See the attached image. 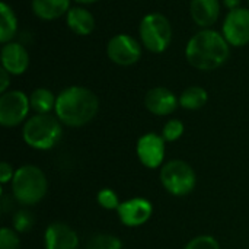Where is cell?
<instances>
[{
    "mask_svg": "<svg viewBox=\"0 0 249 249\" xmlns=\"http://www.w3.org/2000/svg\"><path fill=\"white\" fill-rule=\"evenodd\" d=\"M231 54V45L223 34L214 29H203L191 36L185 47L187 61L198 70H216L226 63Z\"/></svg>",
    "mask_w": 249,
    "mask_h": 249,
    "instance_id": "6da1fadb",
    "label": "cell"
},
{
    "mask_svg": "<svg viewBox=\"0 0 249 249\" xmlns=\"http://www.w3.org/2000/svg\"><path fill=\"white\" fill-rule=\"evenodd\" d=\"M99 111L98 96L85 86L63 89L55 102V117L69 127H82L90 123Z\"/></svg>",
    "mask_w": 249,
    "mask_h": 249,
    "instance_id": "7a4b0ae2",
    "label": "cell"
},
{
    "mask_svg": "<svg viewBox=\"0 0 249 249\" xmlns=\"http://www.w3.org/2000/svg\"><path fill=\"white\" fill-rule=\"evenodd\" d=\"M48 191V181L44 171L35 165H23L15 171L12 194L22 206H35L44 200Z\"/></svg>",
    "mask_w": 249,
    "mask_h": 249,
    "instance_id": "3957f363",
    "label": "cell"
},
{
    "mask_svg": "<svg viewBox=\"0 0 249 249\" xmlns=\"http://www.w3.org/2000/svg\"><path fill=\"white\" fill-rule=\"evenodd\" d=\"M63 136L60 120L51 114H35L25 121L22 128L23 142L35 150L53 149Z\"/></svg>",
    "mask_w": 249,
    "mask_h": 249,
    "instance_id": "277c9868",
    "label": "cell"
},
{
    "mask_svg": "<svg viewBox=\"0 0 249 249\" xmlns=\"http://www.w3.org/2000/svg\"><path fill=\"white\" fill-rule=\"evenodd\" d=\"M160 184L175 197H184L194 191L197 185V175L193 166L181 159H174L160 166Z\"/></svg>",
    "mask_w": 249,
    "mask_h": 249,
    "instance_id": "5b68a950",
    "label": "cell"
},
{
    "mask_svg": "<svg viewBox=\"0 0 249 249\" xmlns=\"http://www.w3.org/2000/svg\"><path fill=\"white\" fill-rule=\"evenodd\" d=\"M140 41L146 50L160 54L168 50L172 42V26L166 16L162 13L146 15L139 26Z\"/></svg>",
    "mask_w": 249,
    "mask_h": 249,
    "instance_id": "8992f818",
    "label": "cell"
},
{
    "mask_svg": "<svg viewBox=\"0 0 249 249\" xmlns=\"http://www.w3.org/2000/svg\"><path fill=\"white\" fill-rule=\"evenodd\" d=\"M31 109L29 96L22 90H7L0 96V124L6 128L22 124Z\"/></svg>",
    "mask_w": 249,
    "mask_h": 249,
    "instance_id": "52a82bcc",
    "label": "cell"
},
{
    "mask_svg": "<svg viewBox=\"0 0 249 249\" xmlns=\"http://www.w3.org/2000/svg\"><path fill=\"white\" fill-rule=\"evenodd\" d=\"M107 55L117 66H133L142 57V45L131 35L118 34L109 39L107 45Z\"/></svg>",
    "mask_w": 249,
    "mask_h": 249,
    "instance_id": "ba28073f",
    "label": "cell"
},
{
    "mask_svg": "<svg viewBox=\"0 0 249 249\" xmlns=\"http://www.w3.org/2000/svg\"><path fill=\"white\" fill-rule=\"evenodd\" d=\"M222 34L231 47L249 44V9L238 7L229 10L223 20Z\"/></svg>",
    "mask_w": 249,
    "mask_h": 249,
    "instance_id": "9c48e42d",
    "label": "cell"
},
{
    "mask_svg": "<svg viewBox=\"0 0 249 249\" xmlns=\"http://www.w3.org/2000/svg\"><path fill=\"white\" fill-rule=\"evenodd\" d=\"M165 139L162 134L146 133L136 144V153L140 163L149 169H156L163 165L165 159Z\"/></svg>",
    "mask_w": 249,
    "mask_h": 249,
    "instance_id": "30bf717a",
    "label": "cell"
},
{
    "mask_svg": "<svg viewBox=\"0 0 249 249\" xmlns=\"http://www.w3.org/2000/svg\"><path fill=\"white\" fill-rule=\"evenodd\" d=\"M117 214H118L120 222L124 226L140 228L150 220L153 214V206L147 198L133 197L120 204Z\"/></svg>",
    "mask_w": 249,
    "mask_h": 249,
    "instance_id": "8fae6325",
    "label": "cell"
},
{
    "mask_svg": "<svg viewBox=\"0 0 249 249\" xmlns=\"http://www.w3.org/2000/svg\"><path fill=\"white\" fill-rule=\"evenodd\" d=\"M80 241L76 231L63 222L51 223L44 233L45 249H79Z\"/></svg>",
    "mask_w": 249,
    "mask_h": 249,
    "instance_id": "7c38bea8",
    "label": "cell"
},
{
    "mask_svg": "<svg viewBox=\"0 0 249 249\" xmlns=\"http://www.w3.org/2000/svg\"><path fill=\"white\" fill-rule=\"evenodd\" d=\"M144 105L147 111L152 112L153 115L165 117V115H171L172 112H175V109L179 105V98H177V95L171 89L158 86V88L150 89L146 93Z\"/></svg>",
    "mask_w": 249,
    "mask_h": 249,
    "instance_id": "4fadbf2b",
    "label": "cell"
},
{
    "mask_svg": "<svg viewBox=\"0 0 249 249\" xmlns=\"http://www.w3.org/2000/svg\"><path fill=\"white\" fill-rule=\"evenodd\" d=\"M1 67L7 70L12 76L23 74L29 66V54L26 48L19 42H7L3 44L0 51Z\"/></svg>",
    "mask_w": 249,
    "mask_h": 249,
    "instance_id": "5bb4252c",
    "label": "cell"
},
{
    "mask_svg": "<svg viewBox=\"0 0 249 249\" xmlns=\"http://www.w3.org/2000/svg\"><path fill=\"white\" fill-rule=\"evenodd\" d=\"M190 10L193 20L207 29L214 25L220 16V0H191Z\"/></svg>",
    "mask_w": 249,
    "mask_h": 249,
    "instance_id": "9a60e30c",
    "label": "cell"
},
{
    "mask_svg": "<svg viewBox=\"0 0 249 249\" xmlns=\"http://www.w3.org/2000/svg\"><path fill=\"white\" fill-rule=\"evenodd\" d=\"M66 23L76 35H90L95 29V16L85 7H70L66 15Z\"/></svg>",
    "mask_w": 249,
    "mask_h": 249,
    "instance_id": "2e32d148",
    "label": "cell"
},
{
    "mask_svg": "<svg viewBox=\"0 0 249 249\" xmlns=\"http://www.w3.org/2000/svg\"><path fill=\"white\" fill-rule=\"evenodd\" d=\"M32 12L42 20H54L67 15L70 10V0H32Z\"/></svg>",
    "mask_w": 249,
    "mask_h": 249,
    "instance_id": "e0dca14e",
    "label": "cell"
},
{
    "mask_svg": "<svg viewBox=\"0 0 249 249\" xmlns=\"http://www.w3.org/2000/svg\"><path fill=\"white\" fill-rule=\"evenodd\" d=\"M55 102L57 96L47 88H36L29 95L31 109L35 111V114H50L55 109Z\"/></svg>",
    "mask_w": 249,
    "mask_h": 249,
    "instance_id": "ac0fdd59",
    "label": "cell"
},
{
    "mask_svg": "<svg viewBox=\"0 0 249 249\" xmlns=\"http://www.w3.org/2000/svg\"><path fill=\"white\" fill-rule=\"evenodd\" d=\"M18 32V18L7 3L0 4V42L7 44Z\"/></svg>",
    "mask_w": 249,
    "mask_h": 249,
    "instance_id": "d6986e66",
    "label": "cell"
},
{
    "mask_svg": "<svg viewBox=\"0 0 249 249\" xmlns=\"http://www.w3.org/2000/svg\"><path fill=\"white\" fill-rule=\"evenodd\" d=\"M209 101V93L201 86H190L179 96V107L188 111L201 109Z\"/></svg>",
    "mask_w": 249,
    "mask_h": 249,
    "instance_id": "ffe728a7",
    "label": "cell"
},
{
    "mask_svg": "<svg viewBox=\"0 0 249 249\" xmlns=\"http://www.w3.org/2000/svg\"><path fill=\"white\" fill-rule=\"evenodd\" d=\"M85 249H123V242L111 233H98L88 241Z\"/></svg>",
    "mask_w": 249,
    "mask_h": 249,
    "instance_id": "44dd1931",
    "label": "cell"
},
{
    "mask_svg": "<svg viewBox=\"0 0 249 249\" xmlns=\"http://www.w3.org/2000/svg\"><path fill=\"white\" fill-rule=\"evenodd\" d=\"M12 223H13V229L18 233H26L32 229V226L35 223V217H34L32 212L23 209V210H19L15 213Z\"/></svg>",
    "mask_w": 249,
    "mask_h": 249,
    "instance_id": "7402d4cb",
    "label": "cell"
},
{
    "mask_svg": "<svg viewBox=\"0 0 249 249\" xmlns=\"http://www.w3.org/2000/svg\"><path fill=\"white\" fill-rule=\"evenodd\" d=\"M185 131V125L181 120L178 118H172L169 120L165 125H163V130H162V137L165 139V142H177L182 137Z\"/></svg>",
    "mask_w": 249,
    "mask_h": 249,
    "instance_id": "603a6c76",
    "label": "cell"
},
{
    "mask_svg": "<svg viewBox=\"0 0 249 249\" xmlns=\"http://www.w3.org/2000/svg\"><path fill=\"white\" fill-rule=\"evenodd\" d=\"M96 201L105 210H118V207L121 204L120 198H118V194L112 188L99 190V193L96 196Z\"/></svg>",
    "mask_w": 249,
    "mask_h": 249,
    "instance_id": "cb8c5ba5",
    "label": "cell"
},
{
    "mask_svg": "<svg viewBox=\"0 0 249 249\" xmlns=\"http://www.w3.org/2000/svg\"><path fill=\"white\" fill-rule=\"evenodd\" d=\"M184 249H220V244L212 235H200L193 238Z\"/></svg>",
    "mask_w": 249,
    "mask_h": 249,
    "instance_id": "d4e9b609",
    "label": "cell"
},
{
    "mask_svg": "<svg viewBox=\"0 0 249 249\" xmlns=\"http://www.w3.org/2000/svg\"><path fill=\"white\" fill-rule=\"evenodd\" d=\"M19 248H20V239L18 236V232L10 228H1L0 229V249Z\"/></svg>",
    "mask_w": 249,
    "mask_h": 249,
    "instance_id": "484cf974",
    "label": "cell"
},
{
    "mask_svg": "<svg viewBox=\"0 0 249 249\" xmlns=\"http://www.w3.org/2000/svg\"><path fill=\"white\" fill-rule=\"evenodd\" d=\"M15 177V171H13V166L7 162H1L0 163V182L1 185L7 184V182H12Z\"/></svg>",
    "mask_w": 249,
    "mask_h": 249,
    "instance_id": "4316f807",
    "label": "cell"
},
{
    "mask_svg": "<svg viewBox=\"0 0 249 249\" xmlns=\"http://www.w3.org/2000/svg\"><path fill=\"white\" fill-rule=\"evenodd\" d=\"M10 76L12 74L7 70H4L3 67L0 69V92L1 93L7 92V88L10 85Z\"/></svg>",
    "mask_w": 249,
    "mask_h": 249,
    "instance_id": "83f0119b",
    "label": "cell"
},
{
    "mask_svg": "<svg viewBox=\"0 0 249 249\" xmlns=\"http://www.w3.org/2000/svg\"><path fill=\"white\" fill-rule=\"evenodd\" d=\"M241 1H242V0H223V4H225L229 10H233V9L241 7Z\"/></svg>",
    "mask_w": 249,
    "mask_h": 249,
    "instance_id": "f1b7e54d",
    "label": "cell"
},
{
    "mask_svg": "<svg viewBox=\"0 0 249 249\" xmlns=\"http://www.w3.org/2000/svg\"><path fill=\"white\" fill-rule=\"evenodd\" d=\"M74 1L82 3V4H90V3H96V1H99V0H74Z\"/></svg>",
    "mask_w": 249,
    "mask_h": 249,
    "instance_id": "f546056e",
    "label": "cell"
},
{
    "mask_svg": "<svg viewBox=\"0 0 249 249\" xmlns=\"http://www.w3.org/2000/svg\"><path fill=\"white\" fill-rule=\"evenodd\" d=\"M248 3H249V0H248Z\"/></svg>",
    "mask_w": 249,
    "mask_h": 249,
    "instance_id": "4dcf8cb0",
    "label": "cell"
}]
</instances>
